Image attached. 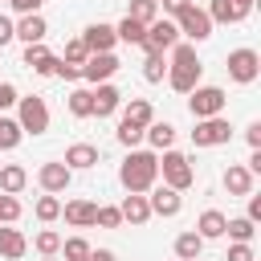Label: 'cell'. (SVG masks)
<instances>
[{
    "label": "cell",
    "mask_w": 261,
    "mask_h": 261,
    "mask_svg": "<svg viewBox=\"0 0 261 261\" xmlns=\"http://www.w3.org/2000/svg\"><path fill=\"white\" fill-rule=\"evenodd\" d=\"M118 179H122V188L135 192V196L151 192L155 179H159V155H155V151H130V155L122 159V167H118Z\"/></svg>",
    "instance_id": "obj_1"
},
{
    "label": "cell",
    "mask_w": 261,
    "mask_h": 261,
    "mask_svg": "<svg viewBox=\"0 0 261 261\" xmlns=\"http://www.w3.org/2000/svg\"><path fill=\"white\" fill-rule=\"evenodd\" d=\"M200 73H204V65H200V57H196V45L179 41V45L171 49V65H167L171 90H175V94H192V90L200 86Z\"/></svg>",
    "instance_id": "obj_2"
},
{
    "label": "cell",
    "mask_w": 261,
    "mask_h": 261,
    "mask_svg": "<svg viewBox=\"0 0 261 261\" xmlns=\"http://www.w3.org/2000/svg\"><path fill=\"white\" fill-rule=\"evenodd\" d=\"M224 102H228V94H224L220 86H196V90L188 94V110H192L196 122H200V118H216V114H224Z\"/></svg>",
    "instance_id": "obj_3"
},
{
    "label": "cell",
    "mask_w": 261,
    "mask_h": 261,
    "mask_svg": "<svg viewBox=\"0 0 261 261\" xmlns=\"http://www.w3.org/2000/svg\"><path fill=\"white\" fill-rule=\"evenodd\" d=\"M159 171H163V188H175V192L192 188V179H196V171H192V159H188V155H179V151H163V159H159Z\"/></svg>",
    "instance_id": "obj_4"
},
{
    "label": "cell",
    "mask_w": 261,
    "mask_h": 261,
    "mask_svg": "<svg viewBox=\"0 0 261 261\" xmlns=\"http://www.w3.org/2000/svg\"><path fill=\"white\" fill-rule=\"evenodd\" d=\"M16 106H20V130L24 135H45L49 130V106H45V98L41 94H29V98H16Z\"/></svg>",
    "instance_id": "obj_5"
},
{
    "label": "cell",
    "mask_w": 261,
    "mask_h": 261,
    "mask_svg": "<svg viewBox=\"0 0 261 261\" xmlns=\"http://www.w3.org/2000/svg\"><path fill=\"white\" fill-rule=\"evenodd\" d=\"M179 45V29H175V20H167V16H159V20H151L147 24V37H143V53H167V49H175Z\"/></svg>",
    "instance_id": "obj_6"
},
{
    "label": "cell",
    "mask_w": 261,
    "mask_h": 261,
    "mask_svg": "<svg viewBox=\"0 0 261 261\" xmlns=\"http://www.w3.org/2000/svg\"><path fill=\"white\" fill-rule=\"evenodd\" d=\"M228 139H232V126H228L224 114H216V118H200L196 130H192V143H196V147H220V143H228Z\"/></svg>",
    "instance_id": "obj_7"
},
{
    "label": "cell",
    "mask_w": 261,
    "mask_h": 261,
    "mask_svg": "<svg viewBox=\"0 0 261 261\" xmlns=\"http://www.w3.org/2000/svg\"><path fill=\"white\" fill-rule=\"evenodd\" d=\"M175 29H179V37H188V41H208V37H212V20H208V12L196 8V4L175 16Z\"/></svg>",
    "instance_id": "obj_8"
},
{
    "label": "cell",
    "mask_w": 261,
    "mask_h": 261,
    "mask_svg": "<svg viewBox=\"0 0 261 261\" xmlns=\"http://www.w3.org/2000/svg\"><path fill=\"white\" fill-rule=\"evenodd\" d=\"M257 73H261V57H257V49H232V53H228V77H232V82L249 86Z\"/></svg>",
    "instance_id": "obj_9"
},
{
    "label": "cell",
    "mask_w": 261,
    "mask_h": 261,
    "mask_svg": "<svg viewBox=\"0 0 261 261\" xmlns=\"http://www.w3.org/2000/svg\"><path fill=\"white\" fill-rule=\"evenodd\" d=\"M114 73H118V57H114V53H90V57H86V65H82V77H86V82H94V86L110 82Z\"/></svg>",
    "instance_id": "obj_10"
},
{
    "label": "cell",
    "mask_w": 261,
    "mask_h": 261,
    "mask_svg": "<svg viewBox=\"0 0 261 261\" xmlns=\"http://www.w3.org/2000/svg\"><path fill=\"white\" fill-rule=\"evenodd\" d=\"M69 179H73V171L57 159V163H41V171H37V184L49 192V196H57V192H65L69 188Z\"/></svg>",
    "instance_id": "obj_11"
},
{
    "label": "cell",
    "mask_w": 261,
    "mask_h": 261,
    "mask_svg": "<svg viewBox=\"0 0 261 261\" xmlns=\"http://www.w3.org/2000/svg\"><path fill=\"white\" fill-rule=\"evenodd\" d=\"M147 204H151V216H179V208H184V196H179L175 188H151Z\"/></svg>",
    "instance_id": "obj_12"
},
{
    "label": "cell",
    "mask_w": 261,
    "mask_h": 261,
    "mask_svg": "<svg viewBox=\"0 0 261 261\" xmlns=\"http://www.w3.org/2000/svg\"><path fill=\"white\" fill-rule=\"evenodd\" d=\"M118 216H122V224H147V220H151V204H147V196L126 192L122 204H118Z\"/></svg>",
    "instance_id": "obj_13"
},
{
    "label": "cell",
    "mask_w": 261,
    "mask_h": 261,
    "mask_svg": "<svg viewBox=\"0 0 261 261\" xmlns=\"http://www.w3.org/2000/svg\"><path fill=\"white\" fill-rule=\"evenodd\" d=\"M45 33H49V24H45V16H41V12L20 16V24H12V37H20L24 45H41V41H45Z\"/></svg>",
    "instance_id": "obj_14"
},
{
    "label": "cell",
    "mask_w": 261,
    "mask_h": 261,
    "mask_svg": "<svg viewBox=\"0 0 261 261\" xmlns=\"http://www.w3.org/2000/svg\"><path fill=\"white\" fill-rule=\"evenodd\" d=\"M114 41H118V37H114V29H110V24H102V20H98V24H90V29L82 33V45H86L90 53H110V49H114Z\"/></svg>",
    "instance_id": "obj_15"
},
{
    "label": "cell",
    "mask_w": 261,
    "mask_h": 261,
    "mask_svg": "<svg viewBox=\"0 0 261 261\" xmlns=\"http://www.w3.org/2000/svg\"><path fill=\"white\" fill-rule=\"evenodd\" d=\"M61 216H65V224H73V228H90L94 216H98V204H90V200H69V204H61Z\"/></svg>",
    "instance_id": "obj_16"
},
{
    "label": "cell",
    "mask_w": 261,
    "mask_h": 261,
    "mask_svg": "<svg viewBox=\"0 0 261 261\" xmlns=\"http://www.w3.org/2000/svg\"><path fill=\"white\" fill-rule=\"evenodd\" d=\"M90 98H94V114H98V118H110V114L122 106V94H118L110 82H102L98 90H90Z\"/></svg>",
    "instance_id": "obj_17"
},
{
    "label": "cell",
    "mask_w": 261,
    "mask_h": 261,
    "mask_svg": "<svg viewBox=\"0 0 261 261\" xmlns=\"http://www.w3.org/2000/svg\"><path fill=\"white\" fill-rule=\"evenodd\" d=\"M224 224H228V216L216 212V208H208V212H200V220H196V237H200V241H220V237H224Z\"/></svg>",
    "instance_id": "obj_18"
},
{
    "label": "cell",
    "mask_w": 261,
    "mask_h": 261,
    "mask_svg": "<svg viewBox=\"0 0 261 261\" xmlns=\"http://www.w3.org/2000/svg\"><path fill=\"white\" fill-rule=\"evenodd\" d=\"M24 65L33 69V73H41V77H49L53 73V65H57V57L45 49V41L41 45H24Z\"/></svg>",
    "instance_id": "obj_19"
},
{
    "label": "cell",
    "mask_w": 261,
    "mask_h": 261,
    "mask_svg": "<svg viewBox=\"0 0 261 261\" xmlns=\"http://www.w3.org/2000/svg\"><path fill=\"white\" fill-rule=\"evenodd\" d=\"M69 171H86V167H94L98 163V147L94 143H73L69 151H65V159H61Z\"/></svg>",
    "instance_id": "obj_20"
},
{
    "label": "cell",
    "mask_w": 261,
    "mask_h": 261,
    "mask_svg": "<svg viewBox=\"0 0 261 261\" xmlns=\"http://www.w3.org/2000/svg\"><path fill=\"white\" fill-rule=\"evenodd\" d=\"M224 192H228V196H253V175H249V167L228 163V171H224Z\"/></svg>",
    "instance_id": "obj_21"
},
{
    "label": "cell",
    "mask_w": 261,
    "mask_h": 261,
    "mask_svg": "<svg viewBox=\"0 0 261 261\" xmlns=\"http://www.w3.org/2000/svg\"><path fill=\"white\" fill-rule=\"evenodd\" d=\"M24 184H29V171H24L20 163H4V167H0V192H4V196H16Z\"/></svg>",
    "instance_id": "obj_22"
},
{
    "label": "cell",
    "mask_w": 261,
    "mask_h": 261,
    "mask_svg": "<svg viewBox=\"0 0 261 261\" xmlns=\"http://www.w3.org/2000/svg\"><path fill=\"white\" fill-rule=\"evenodd\" d=\"M204 12H208V20H212V24H237V20H245V12H241L232 0H212Z\"/></svg>",
    "instance_id": "obj_23"
},
{
    "label": "cell",
    "mask_w": 261,
    "mask_h": 261,
    "mask_svg": "<svg viewBox=\"0 0 261 261\" xmlns=\"http://www.w3.org/2000/svg\"><path fill=\"white\" fill-rule=\"evenodd\" d=\"M122 118L147 130V126L155 122V110H151V102H147V98H130V102H126V110H122Z\"/></svg>",
    "instance_id": "obj_24"
},
{
    "label": "cell",
    "mask_w": 261,
    "mask_h": 261,
    "mask_svg": "<svg viewBox=\"0 0 261 261\" xmlns=\"http://www.w3.org/2000/svg\"><path fill=\"white\" fill-rule=\"evenodd\" d=\"M143 139H147L155 151H171V143H175V126H171V122H151V126L143 130Z\"/></svg>",
    "instance_id": "obj_25"
},
{
    "label": "cell",
    "mask_w": 261,
    "mask_h": 261,
    "mask_svg": "<svg viewBox=\"0 0 261 261\" xmlns=\"http://www.w3.org/2000/svg\"><path fill=\"white\" fill-rule=\"evenodd\" d=\"M200 253H204V241L196 237V228H188V232L175 237V257L179 261H200Z\"/></svg>",
    "instance_id": "obj_26"
},
{
    "label": "cell",
    "mask_w": 261,
    "mask_h": 261,
    "mask_svg": "<svg viewBox=\"0 0 261 261\" xmlns=\"http://www.w3.org/2000/svg\"><path fill=\"white\" fill-rule=\"evenodd\" d=\"M24 249H29V241H24L16 228H0V257L20 261V257H24Z\"/></svg>",
    "instance_id": "obj_27"
},
{
    "label": "cell",
    "mask_w": 261,
    "mask_h": 261,
    "mask_svg": "<svg viewBox=\"0 0 261 261\" xmlns=\"http://www.w3.org/2000/svg\"><path fill=\"white\" fill-rule=\"evenodd\" d=\"M224 232L232 237V245H253V237H257V224H253L249 216H232V220L224 224Z\"/></svg>",
    "instance_id": "obj_28"
},
{
    "label": "cell",
    "mask_w": 261,
    "mask_h": 261,
    "mask_svg": "<svg viewBox=\"0 0 261 261\" xmlns=\"http://www.w3.org/2000/svg\"><path fill=\"white\" fill-rule=\"evenodd\" d=\"M65 106H69L73 118H94V98H90V90H73V94L65 98Z\"/></svg>",
    "instance_id": "obj_29"
},
{
    "label": "cell",
    "mask_w": 261,
    "mask_h": 261,
    "mask_svg": "<svg viewBox=\"0 0 261 261\" xmlns=\"http://www.w3.org/2000/svg\"><path fill=\"white\" fill-rule=\"evenodd\" d=\"M126 16H130V20H139V24L147 29L151 20H159V4H155V0H130Z\"/></svg>",
    "instance_id": "obj_30"
},
{
    "label": "cell",
    "mask_w": 261,
    "mask_h": 261,
    "mask_svg": "<svg viewBox=\"0 0 261 261\" xmlns=\"http://www.w3.org/2000/svg\"><path fill=\"white\" fill-rule=\"evenodd\" d=\"M114 37H118V41H126V45H143V37H147V29H143L139 20H130V16H122V24L114 29Z\"/></svg>",
    "instance_id": "obj_31"
},
{
    "label": "cell",
    "mask_w": 261,
    "mask_h": 261,
    "mask_svg": "<svg viewBox=\"0 0 261 261\" xmlns=\"http://www.w3.org/2000/svg\"><path fill=\"white\" fill-rule=\"evenodd\" d=\"M65 261H86L90 257V241L86 237H69V241H61V249H57Z\"/></svg>",
    "instance_id": "obj_32"
},
{
    "label": "cell",
    "mask_w": 261,
    "mask_h": 261,
    "mask_svg": "<svg viewBox=\"0 0 261 261\" xmlns=\"http://www.w3.org/2000/svg\"><path fill=\"white\" fill-rule=\"evenodd\" d=\"M20 135H24V130H20V122L0 114V151H12V147L20 143Z\"/></svg>",
    "instance_id": "obj_33"
},
{
    "label": "cell",
    "mask_w": 261,
    "mask_h": 261,
    "mask_svg": "<svg viewBox=\"0 0 261 261\" xmlns=\"http://www.w3.org/2000/svg\"><path fill=\"white\" fill-rule=\"evenodd\" d=\"M33 212H37V220H41V224H49V220H57V216H61V200L45 192V196L37 200V208H33Z\"/></svg>",
    "instance_id": "obj_34"
},
{
    "label": "cell",
    "mask_w": 261,
    "mask_h": 261,
    "mask_svg": "<svg viewBox=\"0 0 261 261\" xmlns=\"http://www.w3.org/2000/svg\"><path fill=\"white\" fill-rule=\"evenodd\" d=\"M33 245H37V253H41V257H57V249H61V232H53V228H41Z\"/></svg>",
    "instance_id": "obj_35"
},
{
    "label": "cell",
    "mask_w": 261,
    "mask_h": 261,
    "mask_svg": "<svg viewBox=\"0 0 261 261\" xmlns=\"http://www.w3.org/2000/svg\"><path fill=\"white\" fill-rule=\"evenodd\" d=\"M163 73H167L163 53H147V61H143V77H147V82H163Z\"/></svg>",
    "instance_id": "obj_36"
},
{
    "label": "cell",
    "mask_w": 261,
    "mask_h": 261,
    "mask_svg": "<svg viewBox=\"0 0 261 261\" xmlns=\"http://www.w3.org/2000/svg\"><path fill=\"white\" fill-rule=\"evenodd\" d=\"M118 143L135 151V147L143 143V126H135V122H126V118H122V122H118Z\"/></svg>",
    "instance_id": "obj_37"
},
{
    "label": "cell",
    "mask_w": 261,
    "mask_h": 261,
    "mask_svg": "<svg viewBox=\"0 0 261 261\" xmlns=\"http://www.w3.org/2000/svg\"><path fill=\"white\" fill-rule=\"evenodd\" d=\"M86 57H90V49L82 45V37L65 41V57H61V61H69V65H86Z\"/></svg>",
    "instance_id": "obj_38"
},
{
    "label": "cell",
    "mask_w": 261,
    "mask_h": 261,
    "mask_svg": "<svg viewBox=\"0 0 261 261\" xmlns=\"http://www.w3.org/2000/svg\"><path fill=\"white\" fill-rule=\"evenodd\" d=\"M12 220H20V200L0 192V224H12Z\"/></svg>",
    "instance_id": "obj_39"
},
{
    "label": "cell",
    "mask_w": 261,
    "mask_h": 261,
    "mask_svg": "<svg viewBox=\"0 0 261 261\" xmlns=\"http://www.w3.org/2000/svg\"><path fill=\"white\" fill-rule=\"evenodd\" d=\"M94 224H102V228H118V224H122V216H118V208H114V204H98Z\"/></svg>",
    "instance_id": "obj_40"
},
{
    "label": "cell",
    "mask_w": 261,
    "mask_h": 261,
    "mask_svg": "<svg viewBox=\"0 0 261 261\" xmlns=\"http://www.w3.org/2000/svg\"><path fill=\"white\" fill-rule=\"evenodd\" d=\"M53 73H57L61 82H77V77H82V65H69V61H61V57H57V65H53Z\"/></svg>",
    "instance_id": "obj_41"
},
{
    "label": "cell",
    "mask_w": 261,
    "mask_h": 261,
    "mask_svg": "<svg viewBox=\"0 0 261 261\" xmlns=\"http://www.w3.org/2000/svg\"><path fill=\"white\" fill-rule=\"evenodd\" d=\"M224 261H257V257H253V245H228Z\"/></svg>",
    "instance_id": "obj_42"
},
{
    "label": "cell",
    "mask_w": 261,
    "mask_h": 261,
    "mask_svg": "<svg viewBox=\"0 0 261 261\" xmlns=\"http://www.w3.org/2000/svg\"><path fill=\"white\" fill-rule=\"evenodd\" d=\"M159 4V12H171V16H179L184 8H192V0H155Z\"/></svg>",
    "instance_id": "obj_43"
},
{
    "label": "cell",
    "mask_w": 261,
    "mask_h": 261,
    "mask_svg": "<svg viewBox=\"0 0 261 261\" xmlns=\"http://www.w3.org/2000/svg\"><path fill=\"white\" fill-rule=\"evenodd\" d=\"M8 4H12L20 16H33V12H41V4H45V0H8Z\"/></svg>",
    "instance_id": "obj_44"
},
{
    "label": "cell",
    "mask_w": 261,
    "mask_h": 261,
    "mask_svg": "<svg viewBox=\"0 0 261 261\" xmlns=\"http://www.w3.org/2000/svg\"><path fill=\"white\" fill-rule=\"evenodd\" d=\"M20 94H16V86H8V82H0V110H8L12 102H16Z\"/></svg>",
    "instance_id": "obj_45"
},
{
    "label": "cell",
    "mask_w": 261,
    "mask_h": 261,
    "mask_svg": "<svg viewBox=\"0 0 261 261\" xmlns=\"http://www.w3.org/2000/svg\"><path fill=\"white\" fill-rule=\"evenodd\" d=\"M245 139H249L253 151H261V122H249V126H245Z\"/></svg>",
    "instance_id": "obj_46"
},
{
    "label": "cell",
    "mask_w": 261,
    "mask_h": 261,
    "mask_svg": "<svg viewBox=\"0 0 261 261\" xmlns=\"http://www.w3.org/2000/svg\"><path fill=\"white\" fill-rule=\"evenodd\" d=\"M245 216H249L253 224L261 220V196H249V212H245Z\"/></svg>",
    "instance_id": "obj_47"
},
{
    "label": "cell",
    "mask_w": 261,
    "mask_h": 261,
    "mask_svg": "<svg viewBox=\"0 0 261 261\" xmlns=\"http://www.w3.org/2000/svg\"><path fill=\"white\" fill-rule=\"evenodd\" d=\"M8 41H12V20L0 12V45H8Z\"/></svg>",
    "instance_id": "obj_48"
},
{
    "label": "cell",
    "mask_w": 261,
    "mask_h": 261,
    "mask_svg": "<svg viewBox=\"0 0 261 261\" xmlns=\"http://www.w3.org/2000/svg\"><path fill=\"white\" fill-rule=\"evenodd\" d=\"M86 261H114V253H110V249H90Z\"/></svg>",
    "instance_id": "obj_49"
},
{
    "label": "cell",
    "mask_w": 261,
    "mask_h": 261,
    "mask_svg": "<svg viewBox=\"0 0 261 261\" xmlns=\"http://www.w3.org/2000/svg\"><path fill=\"white\" fill-rule=\"evenodd\" d=\"M232 4H237V8H241V12H249V8H253V4H257V0H232Z\"/></svg>",
    "instance_id": "obj_50"
},
{
    "label": "cell",
    "mask_w": 261,
    "mask_h": 261,
    "mask_svg": "<svg viewBox=\"0 0 261 261\" xmlns=\"http://www.w3.org/2000/svg\"><path fill=\"white\" fill-rule=\"evenodd\" d=\"M45 261H57V257H45Z\"/></svg>",
    "instance_id": "obj_51"
},
{
    "label": "cell",
    "mask_w": 261,
    "mask_h": 261,
    "mask_svg": "<svg viewBox=\"0 0 261 261\" xmlns=\"http://www.w3.org/2000/svg\"><path fill=\"white\" fill-rule=\"evenodd\" d=\"M0 4H8V0H0Z\"/></svg>",
    "instance_id": "obj_52"
}]
</instances>
